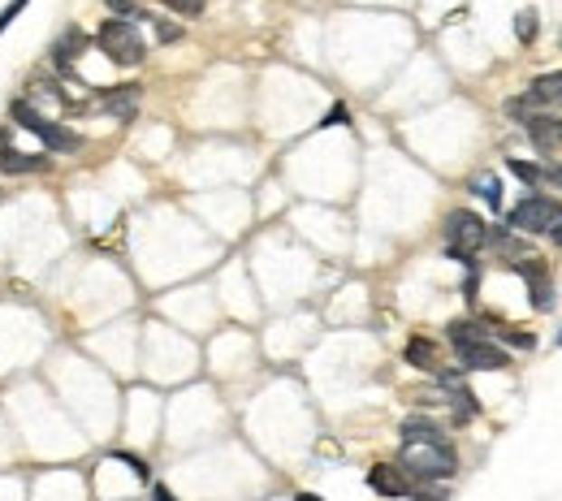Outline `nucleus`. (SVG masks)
Returning <instances> with one entry per match:
<instances>
[{"label":"nucleus","mask_w":562,"mask_h":501,"mask_svg":"<svg viewBox=\"0 0 562 501\" xmlns=\"http://www.w3.org/2000/svg\"><path fill=\"white\" fill-rule=\"evenodd\" d=\"M515 35L524 39V43H532V39H537V14H532V9H524V14L515 18Z\"/></svg>","instance_id":"6ab92c4d"},{"label":"nucleus","mask_w":562,"mask_h":501,"mask_svg":"<svg viewBox=\"0 0 562 501\" xmlns=\"http://www.w3.org/2000/svg\"><path fill=\"white\" fill-rule=\"evenodd\" d=\"M96 43H100V52L113 61V65H121V70H130V65H138V61L148 57V43H143V35H138V26L130 18H109L96 31Z\"/></svg>","instance_id":"7ed1b4c3"},{"label":"nucleus","mask_w":562,"mask_h":501,"mask_svg":"<svg viewBox=\"0 0 562 501\" xmlns=\"http://www.w3.org/2000/svg\"><path fill=\"white\" fill-rule=\"evenodd\" d=\"M420 501H446V497H433V493H424V497H420Z\"/></svg>","instance_id":"c756f323"},{"label":"nucleus","mask_w":562,"mask_h":501,"mask_svg":"<svg viewBox=\"0 0 562 501\" xmlns=\"http://www.w3.org/2000/svg\"><path fill=\"white\" fill-rule=\"evenodd\" d=\"M113 458H117V463H126V467H130V471H135L138 480H148V463H143V458H138V454H121V449H117Z\"/></svg>","instance_id":"b1692460"},{"label":"nucleus","mask_w":562,"mask_h":501,"mask_svg":"<svg viewBox=\"0 0 562 501\" xmlns=\"http://www.w3.org/2000/svg\"><path fill=\"white\" fill-rule=\"evenodd\" d=\"M26 5H31V0H9V5L0 9V35H5V31H9L14 22H18V14L26 9Z\"/></svg>","instance_id":"412c9836"},{"label":"nucleus","mask_w":562,"mask_h":501,"mask_svg":"<svg viewBox=\"0 0 562 501\" xmlns=\"http://www.w3.org/2000/svg\"><path fill=\"white\" fill-rule=\"evenodd\" d=\"M152 22H156V39H160V43H174V39L182 35L177 22H165V18H152Z\"/></svg>","instance_id":"5701e85b"},{"label":"nucleus","mask_w":562,"mask_h":501,"mask_svg":"<svg viewBox=\"0 0 562 501\" xmlns=\"http://www.w3.org/2000/svg\"><path fill=\"white\" fill-rule=\"evenodd\" d=\"M472 191L485 194V203L493 208V213H502V186H498V177H485V182H476Z\"/></svg>","instance_id":"f3484780"},{"label":"nucleus","mask_w":562,"mask_h":501,"mask_svg":"<svg viewBox=\"0 0 562 501\" xmlns=\"http://www.w3.org/2000/svg\"><path fill=\"white\" fill-rule=\"evenodd\" d=\"M446 250L450 260H459L463 269H476V250L489 242V225L481 221L476 213H467V208H454V213L446 216Z\"/></svg>","instance_id":"f03ea898"},{"label":"nucleus","mask_w":562,"mask_h":501,"mask_svg":"<svg viewBox=\"0 0 562 501\" xmlns=\"http://www.w3.org/2000/svg\"><path fill=\"white\" fill-rule=\"evenodd\" d=\"M294 501H320V497H316V493H299V497H294Z\"/></svg>","instance_id":"cd10ccee"},{"label":"nucleus","mask_w":562,"mask_h":501,"mask_svg":"<svg viewBox=\"0 0 562 501\" xmlns=\"http://www.w3.org/2000/svg\"><path fill=\"white\" fill-rule=\"evenodd\" d=\"M510 230H524V233H554L562 221V203L549 199V194H528L510 208Z\"/></svg>","instance_id":"39448f33"},{"label":"nucleus","mask_w":562,"mask_h":501,"mask_svg":"<svg viewBox=\"0 0 562 501\" xmlns=\"http://www.w3.org/2000/svg\"><path fill=\"white\" fill-rule=\"evenodd\" d=\"M403 354H407V364L415 367V372H437V346H433L428 337H411Z\"/></svg>","instance_id":"ddd939ff"},{"label":"nucleus","mask_w":562,"mask_h":501,"mask_svg":"<svg viewBox=\"0 0 562 501\" xmlns=\"http://www.w3.org/2000/svg\"><path fill=\"white\" fill-rule=\"evenodd\" d=\"M541 182H549V186H558V191H562V165H545Z\"/></svg>","instance_id":"a878e982"},{"label":"nucleus","mask_w":562,"mask_h":501,"mask_svg":"<svg viewBox=\"0 0 562 501\" xmlns=\"http://www.w3.org/2000/svg\"><path fill=\"white\" fill-rule=\"evenodd\" d=\"M459 364L463 372H506L510 359H506V350L489 346V342H472V346H459Z\"/></svg>","instance_id":"0eeeda50"},{"label":"nucleus","mask_w":562,"mask_h":501,"mask_svg":"<svg viewBox=\"0 0 562 501\" xmlns=\"http://www.w3.org/2000/svg\"><path fill=\"white\" fill-rule=\"evenodd\" d=\"M9 117L18 121L22 130H31L43 147H52V152H78V147H82V138H78L74 130H65L61 121H48L43 113H35L31 99H14V104H9Z\"/></svg>","instance_id":"20e7f679"},{"label":"nucleus","mask_w":562,"mask_h":501,"mask_svg":"<svg viewBox=\"0 0 562 501\" xmlns=\"http://www.w3.org/2000/svg\"><path fill=\"white\" fill-rule=\"evenodd\" d=\"M515 269L524 272L528 286H532V307H537V311H549V307H554V281L545 277V264H541V260L524 255V260H515Z\"/></svg>","instance_id":"6e6552de"},{"label":"nucleus","mask_w":562,"mask_h":501,"mask_svg":"<svg viewBox=\"0 0 562 501\" xmlns=\"http://www.w3.org/2000/svg\"><path fill=\"white\" fill-rule=\"evenodd\" d=\"M454 467H459V458H454L450 441L403 445V458H398V471H403V476H415V480H450Z\"/></svg>","instance_id":"f257e3e1"},{"label":"nucleus","mask_w":562,"mask_h":501,"mask_svg":"<svg viewBox=\"0 0 562 501\" xmlns=\"http://www.w3.org/2000/svg\"><path fill=\"white\" fill-rule=\"evenodd\" d=\"M446 333H450V342H454V350H459V346H472V342H489V333L481 325H472V320H454Z\"/></svg>","instance_id":"dca6fc26"},{"label":"nucleus","mask_w":562,"mask_h":501,"mask_svg":"<svg viewBox=\"0 0 562 501\" xmlns=\"http://www.w3.org/2000/svg\"><path fill=\"white\" fill-rule=\"evenodd\" d=\"M152 501H177V497L169 493V488H165V484H156V488H152Z\"/></svg>","instance_id":"bb28decb"},{"label":"nucleus","mask_w":562,"mask_h":501,"mask_svg":"<svg viewBox=\"0 0 562 501\" xmlns=\"http://www.w3.org/2000/svg\"><path fill=\"white\" fill-rule=\"evenodd\" d=\"M138 109V87H121V91H109L104 96V113L121 117V121H130Z\"/></svg>","instance_id":"4468645a"},{"label":"nucleus","mask_w":562,"mask_h":501,"mask_svg":"<svg viewBox=\"0 0 562 501\" xmlns=\"http://www.w3.org/2000/svg\"><path fill=\"white\" fill-rule=\"evenodd\" d=\"M554 242H562V221H558V230H554Z\"/></svg>","instance_id":"c85d7f7f"},{"label":"nucleus","mask_w":562,"mask_h":501,"mask_svg":"<svg viewBox=\"0 0 562 501\" xmlns=\"http://www.w3.org/2000/svg\"><path fill=\"white\" fill-rule=\"evenodd\" d=\"M350 121V113H347V104H333L329 113H325V121H320V126H347Z\"/></svg>","instance_id":"393cba45"},{"label":"nucleus","mask_w":562,"mask_h":501,"mask_svg":"<svg viewBox=\"0 0 562 501\" xmlns=\"http://www.w3.org/2000/svg\"><path fill=\"white\" fill-rule=\"evenodd\" d=\"M82 43H87V39H82V31H78V26L61 31V39L52 43V65H57L61 74H70V65H74V57L82 52Z\"/></svg>","instance_id":"9b49d317"},{"label":"nucleus","mask_w":562,"mask_h":501,"mask_svg":"<svg viewBox=\"0 0 562 501\" xmlns=\"http://www.w3.org/2000/svg\"><path fill=\"white\" fill-rule=\"evenodd\" d=\"M524 130L532 138V147L545 156H558L562 152V117L554 113H528L524 117Z\"/></svg>","instance_id":"423d86ee"},{"label":"nucleus","mask_w":562,"mask_h":501,"mask_svg":"<svg viewBox=\"0 0 562 501\" xmlns=\"http://www.w3.org/2000/svg\"><path fill=\"white\" fill-rule=\"evenodd\" d=\"M519 104H524V109H537V113H549V104H562V70L558 74L537 78L524 96H519Z\"/></svg>","instance_id":"1a4fd4ad"},{"label":"nucleus","mask_w":562,"mask_h":501,"mask_svg":"<svg viewBox=\"0 0 562 501\" xmlns=\"http://www.w3.org/2000/svg\"><path fill=\"white\" fill-rule=\"evenodd\" d=\"M368 484L376 488V493H381V497H407V493H411L407 476H403L398 467H389V463L372 467V471H368Z\"/></svg>","instance_id":"9d476101"},{"label":"nucleus","mask_w":562,"mask_h":501,"mask_svg":"<svg viewBox=\"0 0 562 501\" xmlns=\"http://www.w3.org/2000/svg\"><path fill=\"white\" fill-rule=\"evenodd\" d=\"M160 5H169L182 18H199V14H204V0H160Z\"/></svg>","instance_id":"aec40b11"},{"label":"nucleus","mask_w":562,"mask_h":501,"mask_svg":"<svg viewBox=\"0 0 562 501\" xmlns=\"http://www.w3.org/2000/svg\"><path fill=\"white\" fill-rule=\"evenodd\" d=\"M558 342H562V337H558Z\"/></svg>","instance_id":"7c9ffc66"},{"label":"nucleus","mask_w":562,"mask_h":501,"mask_svg":"<svg viewBox=\"0 0 562 501\" xmlns=\"http://www.w3.org/2000/svg\"><path fill=\"white\" fill-rule=\"evenodd\" d=\"M506 169H510L515 177H524L528 186H541V169H537V165H528V160H515V156H510V160H506Z\"/></svg>","instance_id":"a211bd4d"},{"label":"nucleus","mask_w":562,"mask_h":501,"mask_svg":"<svg viewBox=\"0 0 562 501\" xmlns=\"http://www.w3.org/2000/svg\"><path fill=\"white\" fill-rule=\"evenodd\" d=\"M403 432V445H420V441H446L442 437V428L433 424V420H407V424L398 428Z\"/></svg>","instance_id":"2eb2a0df"},{"label":"nucleus","mask_w":562,"mask_h":501,"mask_svg":"<svg viewBox=\"0 0 562 501\" xmlns=\"http://www.w3.org/2000/svg\"><path fill=\"white\" fill-rule=\"evenodd\" d=\"M43 165H48L43 156H26V152H14V147H0V174H35Z\"/></svg>","instance_id":"f8f14e48"},{"label":"nucleus","mask_w":562,"mask_h":501,"mask_svg":"<svg viewBox=\"0 0 562 501\" xmlns=\"http://www.w3.org/2000/svg\"><path fill=\"white\" fill-rule=\"evenodd\" d=\"M104 5H109V9H113L117 18H148V14H143V9H135V0H104Z\"/></svg>","instance_id":"4be33fe9"}]
</instances>
